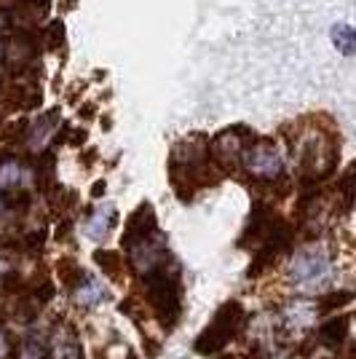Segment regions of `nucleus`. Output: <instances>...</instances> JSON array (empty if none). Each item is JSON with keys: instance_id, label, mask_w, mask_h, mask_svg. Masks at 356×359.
I'll return each instance as SVG.
<instances>
[{"instance_id": "39448f33", "label": "nucleus", "mask_w": 356, "mask_h": 359, "mask_svg": "<svg viewBox=\"0 0 356 359\" xmlns=\"http://www.w3.org/2000/svg\"><path fill=\"white\" fill-rule=\"evenodd\" d=\"M247 140H249V132H244V126L225 129L214 140V158H220L223 164H236L238 156L247 150Z\"/></svg>"}, {"instance_id": "f8f14e48", "label": "nucleus", "mask_w": 356, "mask_h": 359, "mask_svg": "<svg viewBox=\"0 0 356 359\" xmlns=\"http://www.w3.org/2000/svg\"><path fill=\"white\" fill-rule=\"evenodd\" d=\"M351 300V292H335V295H327V298L319 300V311L327 314V311H335V309H341Z\"/></svg>"}, {"instance_id": "20e7f679", "label": "nucleus", "mask_w": 356, "mask_h": 359, "mask_svg": "<svg viewBox=\"0 0 356 359\" xmlns=\"http://www.w3.org/2000/svg\"><path fill=\"white\" fill-rule=\"evenodd\" d=\"M247 166L252 169V175H257V177H273L282 169V158H279L276 148L268 140H260L257 148L247 150Z\"/></svg>"}, {"instance_id": "4468645a", "label": "nucleus", "mask_w": 356, "mask_h": 359, "mask_svg": "<svg viewBox=\"0 0 356 359\" xmlns=\"http://www.w3.org/2000/svg\"><path fill=\"white\" fill-rule=\"evenodd\" d=\"M62 35H64L62 22H51V27H48V46H51V48H57V46L62 43Z\"/></svg>"}, {"instance_id": "9d476101", "label": "nucleus", "mask_w": 356, "mask_h": 359, "mask_svg": "<svg viewBox=\"0 0 356 359\" xmlns=\"http://www.w3.org/2000/svg\"><path fill=\"white\" fill-rule=\"evenodd\" d=\"M57 271H60V279H62V285L64 287H75V285H81L83 279V271H81V266L75 263V260H70V257H64L60 266H57Z\"/></svg>"}, {"instance_id": "7ed1b4c3", "label": "nucleus", "mask_w": 356, "mask_h": 359, "mask_svg": "<svg viewBox=\"0 0 356 359\" xmlns=\"http://www.w3.org/2000/svg\"><path fill=\"white\" fill-rule=\"evenodd\" d=\"M153 236H158V223H156L153 204H139V207L134 210V215H129L121 241H123V247H126V250H132V247L153 239Z\"/></svg>"}, {"instance_id": "ddd939ff", "label": "nucleus", "mask_w": 356, "mask_h": 359, "mask_svg": "<svg viewBox=\"0 0 356 359\" xmlns=\"http://www.w3.org/2000/svg\"><path fill=\"white\" fill-rule=\"evenodd\" d=\"M335 41H338V46H341L343 54H354V30L351 27H345V25H341V27H335Z\"/></svg>"}, {"instance_id": "f257e3e1", "label": "nucleus", "mask_w": 356, "mask_h": 359, "mask_svg": "<svg viewBox=\"0 0 356 359\" xmlns=\"http://www.w3.org/2000/svg\"><path fill=\"white\" fill-rule=\"evenodd\" d=\"M145 287H148V300L158 322L166 330H172L182 314V290H179L177 271H169L166 260H163L161 266L145 271Z\"/></svg>"}, {"instance_id": "9b49d317", "label": "nucleus", "mask_w": 356, "mask_h": 359, "mask_svg": "<svg viewBox=\"0 0 356 359\" xmlns=\"http://www.w3.org/2000/svg\"><path fill=\"white\" fill-rule=\"evenodd\" d=\"M19 182V164L16 161H0V188H11Z\"/></svg>"}, {"instance_id": "f03ea898", "label": "nucleus", "mask_w": 356, "mask_h": 359, "mask_svg": "<svg viewBox=\"0 0 356 359\" xmlns=\"http://www.w3.org/2000/svg\"><path fill=\"white\" fill-rule=\"evenodd\" d=\"M244 325V309L238 300H228L225 306L217 309L214 319L207 325V330L196 338V351L204 357H214L220 354L225 346L231 344V338H236V332Z\"/></svg>"}, {"instance_id": "1a4fd4ad", "label": "nucleus", "mask_w": 356, "mask_h": 359, "mask_svg": "<svg viewBox=\"0 0 356 359\" xmlns=\"http://www.w3.org/2000/svg\"><path fill=\"white\" fill-rule=\"evenodd\" d=\"M94 260H97V266L107 273V276H113V279H118L121 271H123V257H118L116 252H107V250H100V252L94 255Z\"/></svg>"}, {"instance_id": "423d86ee", "label": "nucleus", "mask_w": 356, "mask_h": 359, "mask_svg": "<svg viewBox=\"0 0 356 359\" xmlns=\"http://www.w3.org/2000/svg\"><path fill=\"white\" fill-rule=\"evenodd\" d=\"M273 225H276V220L271 217V210H268L266 204H254V207H252V217H249V228L244 231L241 247H244L247 241H254V244L266 241L268 233L273 231Z\"/></svg>"}, {"instance_id": "6e6552de", "label": "nucleus", "mask_w": 356, "mask_h": 359, "mask_svg": "<svg viewBox=\"0 0 356 359\" xmlns=\"http://www.w3.org/2000/svg\"><path fill=\"white\" fill-rule=\"evenodd\" d=\"M116 225V210L113 207H107L104 210V215L102 212H97L94 215V220H91V225H89V233L94 236V239H102L104 233H110V228Z\"/></svg>"}, {"instance_id": "0eeeda50", "label": "nucleus", "mask_w": 356, "mask_h": 359, "mask_svg": "<svg viewBox=\"0 0 356 359\" xmlns=\"http://www.w3.org/2000/svg\"><path fill=\"white\" fill-rule=\"evenodd\" d=\"M319 335H322V341L329 348H338L345 341V335H348V316H335V319L324 322L322 330H319Z\"/></svg>"}]
</instances>
